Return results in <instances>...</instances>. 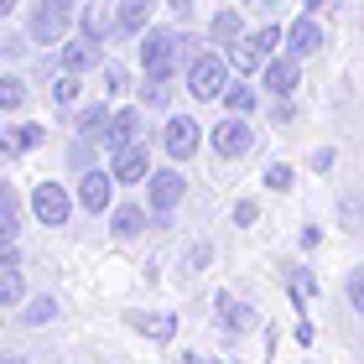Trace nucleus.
Segmentation results:
<instances>
[{"label": "nucleus", "mask_w": 364, "mask_h": 364, "mask_svg": "<svg viewBox=\"0 0 364 364\" xmlns=\"http://www.w3.org/2000/svg\"><path fill=\"white\" fill-rule=\"evenodd\" d=\"M188 89H193V99H224L229 94V63L219 53H198L188 63Z\"/></svg>", "instance_id": "obj_1"}, {"label": "nucleus", "mask_w": 364, "mask_h": 364, "mask_svg": "<svg viewBox=\"0 0 364 364\" xmlns=\"http://www.w3.org/2000/svg\"><path fill=\"white\" fill-rule=\"evenodd\" d=\"M73 26V0H37V11H31V42L53 47L68 37Z\"/></svg>", "instance_id": "obj_2"}, {"label": "nucleus", "mask_w": 364, "mask_h": 364, "mask_svg": "<svg viewBox=\"0 0 364 364\" xmlns=\"http://www.w3.org/2000/svg\"><path fill=\"white\" fill-rule=\"evenodd\" d=\"M177 58H182V37H172V31H146V42H141V63H146V73L172 78Z\"/></svg>", "instance_id": "obj_3"}, {"label": "nucleus", "mask_w": 364, "mask_h": 364, "mask_svg": "<svg viewBox=\"0 0 364 364\" xmlns=\"http://www.w3.org/2000/svg\"><path fill=\"white\" fill-rule=\"evenodd\" d=\"M276 42H287V31H281V26H260L255 37H245V42L235 47V68H240V73H255L260 63L271 58V47H276Z\"/></svg>", "instance_id": "obj_4"}, {"label": "nucleus", "mask_w": 364, "mask_h": 364, "mask_svg": "<svg viewBox=\"0 0 364 364\" xmlns=\"http://www.w3.org/2000/svg\"><path fill=\"white\" fill-rule=\"evenodd\" d=\"M161 146H167V156L188 161L198 151V125L188 120V114H177V120H167V130H161Z\"/></svg>", "instance_id": "obj_5"}, {"label": "nucleus", "mask_w": 364, "mask_h": 364, "mask_svg": "<svg viewBox=\"0 0 364 364\" xmlns=\"http://www.w3.org/2000/svg\"><path fill=\"white\" fill-rule=\"evenodd\" d=\"M213 151H219V156H245V151H255V136H250V125H240V120H224V125H213Z\"/></svg>", "instance_id": "obj_6"}, {"label": "nucleus", "mask_w": 364, "mask_h": 364, "mask_svg": "<svg viewBox=\"0 0 364 364\" xmlns=\"http://www.w3.org/2000/svg\"><path fill=\"white\" fill-rule=\"evenodd\" d=\"M31 208H37V219L42 224H68V193H63V188H53V182H42V188L37 193H31Z\"/></svg>", "instance_id": "obj_7"}, {"label": "nucleus", "mask_w": 364, "mask_h": 364, "mask_svg": "<svg viewBox=\"0 0 364 364\" xmlns=\"http://www.w3.org/2000/svg\"><path fill=\"white\" fill-rule=\"evenodd\" d=\"M182 188H188V182H182L177 172H156V177H151V208H156V213H172V208L182 203Z\"/></svg>", "instance_id": "obj_8"}, {"label": "nucleus", "mask_w": 364, "mask_h": 364, "mask_svg": "<svg viewBox=\"0 0 364 364\" xmlns=\"http://www.w3.org/2000/svg\"><path fill=\"white\" fill-rule=\"evenodd\" d=\"M318 47H323V31H318L312 16L291 21V31H287V53H291V58H307V53H318Z\"/></svg>", "instance_id": "obj_9"}, {"label": "nucleus", "mask_w": 364, "mask_h": 364, "mask_svg": "<svg viewBox=\"0 0 364 364\" xmlns=\"http://www.w3.org/2000/svg\"><path fill=\"white\" fill-rule=\"evenodd\" d=\"M146 177V146H114V182H141Z\"/></svg>", "instance_id": "obj_10"}, {"label": "nucleus", "mask_w": 364, "mask_h": 364, "mask_svg": "<svg viewBox=\"0 0 364 364\" xmlns=\"http://www.w3.org/2000/svg\"><path fill=\"white\" fill-rule=\"evenodd\" d=\"M125 323L136 328V333H146V338H161V343L177 333V318H161V312H125Z\"/></svg>", "instance_id": "obj_11"}, {"label": "nucleus", "mask_w": 364, "mask_h": 364, "mask_svg": "<svg viewBox=\"0 0 364 364\" xmlns=\"http://www.w3.org/2000/svg\"><path fill=\"white\" fill-rule=\"evenodd\" d=\"M141 136V114L136 109H114L109 114V130H105V146H130Z\"/></svg>", "instance_id": "obj_12"}, {"label": "nucleus", "mask_w": 364, "mask_h": 364, "mask_svg": "<svg viewBox=\"0 0 364 364\" xmlns=\"http://www.w3.org/2000/svg\"><path fill=\"white\" fill-rule=\"evenodd\" d=\"M109 182L114 172H84V188H78V198H84V213H99V208H109Z\"/></svg>", "instance_id": "obj_13"}, {"label": "nucleus", "mask_w": 364, "mask_h": 364, "mask_svg": "<svg viewBox=\"0 0 364 364\" xmlns=\"http://www.w3.org/2000/svg\"><path fill=\"white\" fill-rule=\"evenodd\" d=\"M156 0H120V16H114V31L120 37H130V31H141L146 26V16H151Z\"/></svg>", "instance_id": "obj_14"}, {"label": "nucleus", "mask_w": 364, "mask_h": 364, "mask_svg": "<svg viewBox=\"0 0 364 364\" xmlns=\"http://www.w3.org/2000/svg\"><path fill=\"white\" fill-rule=\"evenodd\" d=\"M94 63H99V42L94 37L68 42V53H63V68H68V73H84V68H94Z\"/></svg>", "instance_id": "obj_15"}, {"label": "nucleus", "mask_w": 364, "mask_h": 364, "mask_svg": "<svg viewBox=\"0 0 364 364\" xmlns=\"http://www.w3.org/2000/svg\"><path fill=\"white\" fill-rule=\"evenodd\" d=\"M0 302H6V307L21 302V266H16V245H6V276H0Z\"/></svg>", "instance_id": "obj_16"}, {"label": "nucleus", "mask_w": 364, "mask_h": 364, "mask_svg": "<svg viewBox=\"0 0 364 364\" xmlns=\"http://www.w3.org/2000/svg\"><path fill=\"white\" fill-rule=\"evenodd\" d=\"M0 235H6V245H16V235H21V208H16L11 188H0Z\"/></svg>", "instance_id": "obj_17"}, {"label": "nucleus", "mask_w": 364, "mask_h": 364, "mask_svg": "<svg viewBox=\"0 0 364 364\" xmlns=\"http://www.w3.org/2000/svg\"><path fill=\"white\" fill-rule=\"evenodd\" d=\"M296 78H302V73H296V63H291V58H287V63H271V68H266L271 94H291V89H296Z\"/></svg>", "instance_id": "obj_18"}, {"label": "nucleus", "mask_w": 364, "mask_h": 364, "mask_svg": "<svg viewBox=\"0 0 364 364\" xmlns=\"http://www.w3.org/2000/svg\"><path fill=\"white\" fill-rule=\"evenodd\" d=\"M141 229H146V213H141L136 203H125V208H114V235H120V240H136V235H141Z\"/></svg>", "instance_id": "obj_19"}, {"label": "nucleus", "mask_w": 364, "mask_h": 364, "mask_svg": "<svg viewBox=\"0 0 364 364\" xmlns=\"http://www.w3.org/2000/svg\"><path fill=\"white\" fill-rule=\"evenodd\" d=\"M37 141H42V125H16L11 136H6V151H11V156H21V151H31Z\"/></svg>", "instance_id": "obj_20"}, {"label": "nucleus", "mask_w": 364, "mask_h": 364, "mask_svg": "<svg viewBox=\"0 0 364 364\" xmlns=\"http://www.w3.org/2000/svg\"><path fill=\"white\" fill-rule=\"evenodd\" d=\"M219 318H224V328H245V323H250V307H245V302H235V296H219Z\"/></svg>", "instance_id": "obj_21"}, {"label": "nucleus", "mask_w": 364, "mask_h": 364, "mask_svg": "<svg viewBox=\"0 0 364 364\" xmlns=\"http://www.w3.org/2000/svg\"><path fill=\"white\" fill-rule=\"evenodd\" d=\"M141 99H146V105H172V78L151 73V78H146V89H141Z\"/></svg>", "instance_id": "obj_22"}, {"label": "nucleus", "mask_w": 364, "mask_h": 364, "mask_svg": "<svg viewBox=\"0 0 364 364\" xmlns=\"http://www.w3.org/2000/svg\"><path fill=\"white\" fill-rule=\"evenodd\" d=\"M78 130H84V136H105V130H109V114H105V105H89L84 114H78Z\"/></svg>", "instance_id": "obj_23"}, {"label": "nucleus", "mask_w": 364, "mask_h": 364, "mask_svg": "<svg viewBox=\"0 0 364 364\" xmlns=\"http://www.w3.org/2000/svg\"><path fill=\"white\" fill-rule=\"evenodd\" d=\"M224 105L235 109V114H250V109H255V94H250V84H229V94H224Z\"/></svg>", "instance_id": "obj_24"}, {"label": "nucleus", "mask_w": 364, "mask_h": 364, "mask_svg": "<svg viewBox=\"0 0 364 364\" xmlns=\"http://www.w3.org/2000/svg\"><path fill=\"white\" fill-rule=\"evenodd\" d=\"M53 312H58L53 296H37V302H31V307L21 312V323H31V328H37V323H53Z\"/></svg>", "instance_id": "obj_25"}, {"label": "nucleus", "mask_w": 364, "mask_h": 364, "mask_svg": "<svg viewBox=\"0 0 364 364\" xmlns=\"http://www.w3.org/2000/svg\"><path fill=\"white\" fill-rule=\"evenodd\" d=\"M213 37H219V42H235V37H240V16H235V11H219V16H213Z\"/></svg>", "instance_id": "obj_26"}, {"label": "nucleus", "mask_w": 364, "mask_h": 364, "mask_svg": "<svg viewBox=\"0 0 364 364\" xmlns=\"http://www.w3.org/2000/svg\"><path fill=\"white\" fill-rule=\"evenodd\" d=\"M0 109H21V78H0Z\"/></svg>", "instance_id": "obj_27"}, {"label": "nucleus", "mask_w": 364, "mask_h": 364, "mask_svg": "<svg viewBox=\"0 0 364 364\" xmlns=\"http://www.w3.org/2000/svg\"><path fill=\"white\" fill-rule=\"evenodd\" d=\"M105 31H109V21H105V16H99V11H84V37H105Z\"/></svg>", "instance_id": "obj_28"}, {"label": "nucleus", "mask_w": 364, "mask_h": 364, "mask_svg": "<svg viewBox=\"0 0 364 364\" xmlns=\"http://www.w3.org/2000/svg\"><path fill=\"white\" fill-rule=\"evenodd\" d=\"M266 188H291V167H281V161H276V167L266 172Z\"/></svg>", "instance_id": "obj_29"}, {"label": "nucleus", "mask_w": 364, "mask_h": 364, "mask_svg": "<svg viewBox=\"0 0 364 364\" xmlns=\"http://www.w3.org/2000/svg\"><path fill=\"white\" fill-rule=\"evenodd\" d=\"M53 94L63 99V105H68V99H78V84H73V73H68V78H58V84H53Z\"/></svg>", "instance_id": "obj_30"}, {"label": "nucleus", "mask_w": 364, "mask_h": 364, "mask_svg": "<svg viewBox=\"0 0 364 364\" xmlns=\"http://www.w3.org/2000/svg\"><path fill=\"white\" fill-rule=\"evenodd\" d=\"M349 296H354V307L364 312V271H354V276H349Z\"/></svg>", "instance_id": "obj_31"}, {"label": "nucleus", "mask_w": 364, "mask_h": 364, "mask_svg": "<svg viewBox=\"0 0 364 364\" xmlns=\"http://www.w3.org/2000/svg\"><path fill=\"white\" fill-rule=\"evenodd\" d=\"M89 161H94V146L78 141V146H73V167H89Z\"/></svg>", "instance_id": "obj_32"}, {"label": "nucleus", "mask_w": 364, "mask_h": 364, "mask_svg": "<svg viewBox=\"0 0 364 364\" xmlns=\"http://www.w3.org/2000/svg\"><path fill=\"white\" fill-rule=\"evenodd\" d=\"M16 11V0H0V16H11Z\"/></svg>", "instance_id": "obj_33"}, {"label": "nucleus", "mask_w": 364, "mask_h": 364, "mask_svg": "<svg viewBox=\"0 0 364 364\" xmlns=\"http://www.w3.org/2000/svg\"><path fill=\"white\" fill-rule=\"evenodd\" d=\"M188 6H193V0H172V11H188Z\"/></svg>", "instance_id": "obj_34"}, {"label": "nucleus", "mask_w": 364, "mask_h": 364, "mask_svg": "<svg viewBox=\"0 0 364 364\" xmlns=\"http://www.w3.org/2000/svg\"><path fill=\"white\" fill-rule=\"evenodd\" d=\"M307 6H312V11H318V6H323V0H307Z\"/></svg>", "instance_id": "obj_35"}, {"label": "nucleus", "mask_w": 364, "mask_h": 364, "mask_svg": "<svg viewBox=\"0 0 364 364\" xmlns=\"http://www.w3.org/2000/svg\"><path fill=\"white\" fill-rule=\"evenodd\" d=\"M6 364H21V359H6Z\"/></svg>", "instance_id": "obj_36"}]
</instances>
